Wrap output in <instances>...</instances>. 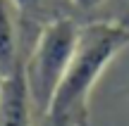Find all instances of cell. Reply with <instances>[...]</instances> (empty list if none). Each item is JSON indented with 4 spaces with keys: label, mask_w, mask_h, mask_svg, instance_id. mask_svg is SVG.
<instances>
[{
    "label": "cell",
    "mask_w": 129,
    "mask_h": 126,
    "mask_svg": "<svg viewBox=\"0 0 129 126\" xmlns=\"http://www.w3.org/2000/svg\"><path fill=\"white\" fill-rule=\"evenodd\" d=\"M129 45V26L122 22H86L79 26L77 45L60 86L46 112V126H84L88 95L117 52Z\"/></svg>",
    "instance_id": "cell-1"
},
{
    "label": "cell",
    "mask_w": 129,
    "mask_h": 126,
    "mask_svg": "<svg viewBox=\"0 0 129 126\" xmlns=\"http://www.w3.org/2000/svg\"><path fill=\"white\" fill-rule=\"evenodd\" d=\"M79 36V24L74 17H62L41 26L31 52L24 62V79H26L29 98L34 112L46 117L50 100L60 86L67 64L72 60L74 45Z\"/></svg>",
    "instance_id": "cell-2"
},
{
    "label": "cell",
    "mask_w": 129,
    "mask_h": 126,
    "mask_svg": "<svg viewBox=\"0 0 129 126\" xmlns=\"http://www.w3.org/2000/svg\"><path fill=\"white\" fill-rule=\"evenodd\" d=\"M34 107L29 98L26 79H24V64L3 83L0 95V126H31Z\"/></svg>",
    "instance_id": "cell-3"
},
{
    "label": "cell",
    "mask_w": 129,
    "mask_h": 126,
    "mask_svg": "<svg viewBox=\"0 0 129 126\" xmlns=\"http://www.w3.org/2000/svg\"><path fill=\"white\" fill-rule=\"evenodd\" d=\"M19 22L22 14L17 12L12 0H0V74L10 79L17 69H22L19 57Z\"/></svg>",
    "instance_id": "cell-4"
},
{
    "label": "cell",
    "mask_w": 129,
    "mask_h": 126,
    "mask_svg": "<svg viewBox=\"0 0 129 126\" xmlns=\"http://www.w3.org/2000/svg\"><path fill=\"white\" fill-rule=\"evenodd\" d=\"M12 3L22 14V19L34 22L38 26H46L62 17H74L69 0H12Z\"/></svg>",
    "instance_id": "cell-5"
},
{
    "label": "cell",
    "mask_w": 129,
    "mask_h": 126,
    "mask_svg": "<svg viewBox=\"0 0 129 126\" xmlns=\"http://www.w3.org/2000/svg\"><path fill=\"white\" fill-rule=\"evenodd\" d=\"M105 5V0H69L72 14H93Z\"/></svg>",
    "instance_id": "cell-6"
},
{
    "label": "cell",
    "mask_w": 129,
    "mask_h": 126,
    "mask_svg": "<svg viewBox=\"0 0 129 126\" xmlns=\"http://www.w3.org/2000/svg\"><path fill=\"white\" fill-rule=\"evenodd\" d=\"M3 83H5V79H3V74H0V95H3Z\"/></svg>",
    "instance_id": "cell-7"
}]
</instances>
